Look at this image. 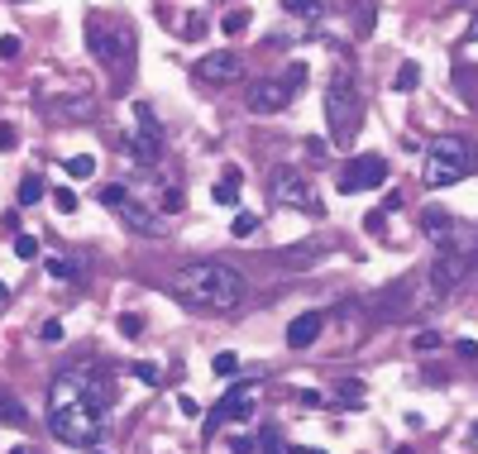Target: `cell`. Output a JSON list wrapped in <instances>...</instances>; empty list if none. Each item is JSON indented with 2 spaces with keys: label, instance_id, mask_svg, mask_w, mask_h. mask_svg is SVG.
Returning <instances> with one entry per match:
<instances>
[{
  "label": "cell",
  "instance_id": "31",
  "mask_svg": "<svg viewBox=\"0 0 478 454\" xmlns=\"http://www.w3.org/2000/svg\"><path fill=\"white\" fill-rule=\"evenodd\" d=\"M0 57H20V34H0Z\"/></svg>",
  "mask_w": 478,
  "mask_h": 454
},
{
  "label": "cell",
  "instance_id": "44",
  "mask_svg": "<svg viewBox=\"0 0 478 454\" xmlns=\"http://www.w3.org/2000/svg\"><path fill=\"white\" fill-rule=\"evenodd\" d=\"M397 454H416V450H407V445H402V450H397Z\"/></svg>",
  "mask_w": 478,
  "mask_h": 454
},
{
  "label": "cell",
  "instance_id": "27",
  "mask_svg": "<svg viewBox=\"0 0 478 454\" xmlns=\"http://www.w3.org/2000/svg\"><path fill=\"white\" fill-rule=\"evenodd\" d=\"M15 259H39V240H34V235H15Z\"/></svg>",
  "mask_w": 478,
  "mask_h": 454
},
{
  "label": "cell",
  "instance_id": "17",
  "mask_svg": "<svg viewBox=\"0 0 478 454\" xmlns=\"http://www.w3.org/2000/svg\"><path fill=\"white\" fill-rule=\"evenodd\" d=\"M239 182H244V172H239L235 163H230V167H225V172H220V182H215V201H220V206H239Z\"/></svg>",
  "mask_w": 478,
  "mask_h": 454
},
{
  "label": "cell",
  "instance_id": "41",
  "mask_svg": "<svg viewBox=\"0 0 478 454\" xmlns=\"http://www.w3.org/2000/svg\"><path fill=\"white\" fill-rule=\"evenodd\" d=\"M469 43H478V5H474V15H469V34H464Z\"/></svg>",
  "mask_w": 478,
  "mask_h": 454
},
{
  "label": "cell",
  "instance_id": "20",
  "mask_svg": "<svg viewBox=\"0 0 478 454\" xmlns=\"http://www.w3.org/2000/svg\"><path fill=\"white\" fill-rule=\"evenodd\" d=\"M0 421H10V426H29V411L10 397V392H0Z\"/></svg>",
  "mask_w": 478,
  "mask_h": 454
},
{
  "label": "cell",
  "instance_id": "23",
  "mask_svg": "<svg viewBox=\"0 0 478 454\" xmlns=\"http://www.w3.org/2000/svg\"><path fill=\"white\" fill-rule=\"evenodd\" d=\"M39 201H43V182L39 177H25L20 182V206H39Z\"/></svg>",
  "mask_w": 478,
  "mask_h": 454
},
{
  "label": "cell",
  "instance_id": "39",
  "mask_svg": "<svg viewBox=\"0 0 478 454\" xmlns=\"http://www.w3.org/2000/svg\"><path fill=\"white\" fill-rule=\"evenodd\" d=\"M15 230H20V220H15V211L5 215V220H0V235H5V240H10V235H15Z\"/></svg>",
  "mask_w": 478,
  "mask_h": 454
},
{
  "label": "cell",
  "instance_id": "32",
  "mask_svg": "<svg viewBox=\"0 0 478 454\" xmlns=\"http://www.w3.org/2000/svg\"><path fill=\"white\" fill-rule=\"evenodd\" d=\"M287 81L301 91V86H306V62H292V67H287Z\"/></svg>",
  "mask_w": 478,
  "mask_h": 454
},
{
  "label": "cell",
  "instance_id": "29",
  "mask_svg": "<svg viewBox=\"0 0 478 454\" xmlns=\"http://www.w3.org/2000/svg\"><path fill=\"white\" fill-rule=\"evenodd\" d=\"M134 378H139V383H149V387H153V383H158V364H134Z\"/></svg>",
  "mask_w": 478,
  "mask_h": 454
},
{
  "label": "cell",
  "instance_id": "21",
  "mask_svg": "<svg viewBox=\"0 0 478 454\" xmlns=\"http://www.w3.org/2000/svg\"><path fill=\"white\" fill-rule=\"evenodd\" d=\"M254 230H259V215H254V211H235V225H230V235H235V240H249Z\"/></svg>",
  "mask_w": 478,
  "mask_h": 454
},
{
  "label": "cell",
  "instance_id": "16",
  "mask_svg": "<svg viewBox=\"0 0 478 454\" xmlns=\"http://www.w3.org/2000/svg\"><path fill=\"white\" fill-rule=\"evenodd\" d=\"M421 230H425V240L435 244V249H445V244L454 240V230H459V220H454L445 206H430V211L421 215Z\"/></svg>",
  "mask_w": 478,
  "mask_h": 454
},
{
  "label": "cell",
  "instance_id": "34",
  "mask_svg": "<svg viewBox=\"0 0 478 454\" xmlns=\"http://www.w3.org/2000/svg\"><path fill=\"white\" fill-rule=\"evenodd\" d=\"M416 349H440V335H435V330H421V335H416Z\"/></svg>",
  "mask_w": 478,
  "mask_h": 454
},
{
  "label": "cell",
  "instance_id": "10",
  "mask_svg": "<svg viewBox=\"0 0 478 454\" xmlns=\"http://www.w3.org/2000/svg\"><path fill=\"white\" fill-rule=\"evenodd\" d=\"M296 96V86L287 77H254L244 86V106L254 110V115H278V110H287Z\"/></svg>",
  "mask_w": 478,
  "mask_h": 454
},
{
  "label": "cell",
  "instance_id": "33",
  "mask_svg": "<svg viewBox=\"0 0 478 454\" xmlns=\"http://www.w3.org/2000/svg\"><path fill=\"white\" fill-rule=\"evenodd\" d=\"M144 330V316H120V335H139Z\"/></svg>",
  "mask_w": 478,
  "mask_h": 454
},
{
  "label": "cell",
  "instance_id": "30",
  "mask_svg": "<svg viewBox=\"0 0 478 454\" xmlns=\"http://www.w3.org/2000/svg\"><path fill=\"white\" fill-rule=\"evenodd\" d=\"M48 273H53L57 282H72V263L67 259H48Z\"/></svg>",
  "mask_w": 478,
  "mask_h": 454
},
{
  "label": "cell",
  "instance_id": "1",
  "mask_svg": "<svg viewBox=\"0 0 478 454\" xmlns=\"http://www.w3.org/2000/svg\"><path fill=\"white\" fill-rule=\"evenodd\" d=\"M106 406H110V387L101 378H86L81 369H67L48 387V430H53L62 445L96 450Z\"/></svg>",
  "mask_w": 478,
  "mask_h": 454
},
{
  "label": "cell",
  "instance_id": "28",
  "mask_svg": "<svg viewBox=\"0 0 478 454\" xmlns=\"http://www.w3.org/2000/svg\"><path fill=\"white\" fill-rule=\"evenodd\" d=\"M211 369H215L220 378H230V373L239 369V359H235V354H215V364H211Z\"/></svg>",
  "mask_w": 478,
  "mask_h": 454
},
{
  "label": "cell",
  "instance_id": "11",
  "mask_svg": "<svg viewBox=\"0 0 478 454\" xmlns=\"http://www.w3.org/2000/svg\"><path fill=\"white\" fill-rule=\"evenodd\" d=\"M388 182V158L383 153H359V158L345 167V177H340V191H373V187H383Z\"/></svg>",
  "mask_w": 478,
  "mask_h": 454
},
{
  "label": "cell",
  "instance_id": "4",
  "mask_svg": "<svg viewBox=\"0 0 478 454\" xmlns=\"http://www.w3.org/2000/svg\"><path fill=\"white\" fill-rule=\"evenodd\" d=\"M469 273H478V225H459L445 249H435V263L425 268V277L435 282V292H454Z\"/></svg>",
  "mask_w": 478,
  "mask_h": 454
},
{
  "label": "cell",
  "instance_id": "47",
  "mask_svg": "<svg viewBox=\"0 0 478 454\" xmlns=\"http://www.w3.org/2000/svg\"><path fill=\"white\" fill-rule=\"evenodd\" d=\"M91 454H106V450H91Z\"/></svg>",
  "mask_w": 478,
  "mask_h": 454
},
{
  "label": "cell",
  "instance_id": "12",
  "mask_svg": "<svg viewBox=\"0 0 478 454\" xmlns=\"http://www.w3.org/2000/svg\"><path fill=\"white\" fill-rule=\"evenodd\" d=\"M191 77L206 81V86H225V81L239 77V53H230V48H220V53H206L196 67H191Z\"/></svg>",
  "mask_w": 478,
  "mask_h": 454
},
{
  "label": "cell",
  "instance_id": "6",
  "mask_svg": "<svg viewBox=\"0 0 478 454\" xmlns=\"http://www.w3.org/2000/svg\"><path fill=\"white\" fill-rule=\"evenodd\" d=\"M86 48H91L96 62H106V67H130L134 62V29L110 25L106 15H91L86 20Z\"/></svg>",
  "mask_w": 478,
  "mask_h": 454
},
{
  "label": "cell",
  "instance_id": "46",
  "mask_svg": "<svg viewBox=\"0 0 478 454\" xmlns=\"http://www.w3.org/2000/svg\"><path fill=\"white\" fill-rule=\"evenodd\" d=\"M0 296H5V282H0Z\"/></svg>",
  "mask_w": 478,
  "mask_h": 454
},
{
  "label": "cell",
  "instance_id": "38",
  "mask_svg": "<svg viewBox=\"0 0 478 454\" xmlns=\"http://www.w3.org/2000/svg\"><path fill=\"white\" fill-rule=\"evenodd\" d=\"M306 153H311V158H325V139H306Z\"/></svg>",
  "mask_w": 478,
  "mask_h": 454
},
{
  "label": "cell",
  "instance_id": "8",
  "mask_svg": "<svg viewBox=\"0 0 478 454\" xmlns=\"http://www.w3.org/2000/svg\"><path fill=\"white\" fill-rule=\"evenodd\" d=\"M268 196L278 201V206H292V211H306V215H320V201L316 191L306 187V177L287 167V163H278L273 172H268Z\"/></svg>",
  "mask_w": 478,
  "mask_h": 454
},
{
  "label": "cell",
  "instance_id": "5",
  "mask_svg": "<svg viewBox=\"0 0 478 454\" xmlns=\"http://www.w3.org/2000/svg\"><path fill=\"white\" fill-rule=\"evenodd\" d=\"M359 115H364V101H359L354 77H349V72H335V77L325 81V120H330V139H335V144H354Z\"/></svg>",
  "mask_w": 478,
  "mask_h": 454
},
{
  "label": "cell",
  "instance_id": "24",
  "mask_svg": "<svg viewBox=\"0 0 478 454\" xmlns=\"http://www.w3.org/2000/svg\"><path fill=\"white\" fill-rule=\"evenodd\" d=\"M292 15H301V20H320V0H282Z\"/></svg>",
  "mask_w": 478,
  "mask_h": 454
},
{
  "label": "cell",
  "instance_id": "26",
  "mask_svg": "<svg viewBox=\"0 0 478 454\" xmlns=\"http://www.w3.org/2000/svg\"><path fill=\"white\" fill-rule=\"evenodd\" d=\"M220 29H225V34H244V29H249V10H230V15L220 20Z\"/></svg>",
  "mask_w": 478,
  "mask_h": 454
},
{
  "label": "cell",
  "instance_id": "35",
  "mask_svg": "<svg viewBox=\"0 0 478 454\" xmlns=\"http://www.w3.org/2000/svg\"><path fill=\"white\" fill-rule=\"evenodd\" d=\"M163 211H182V191H172V187L163 191Z\"/></svg>",
  "mask_w": 478,
  "mask_h": 454
},
{
  "label": "cell",
  "instance_id": "37",
  "mask_svg": "<svg viewBox=\"0 0 478 454\" xmlns=\"http://www.w3.org/2000/svg\"><path fill=\"white\" fill-rule=\"evenodd\" d=\"M264 454H287V445H282L278 435H264Z\"/></svg>",
  "mask_w": 478,
  "mask_h": 454
},
{
  "label": "cell",
  "instance_id": "9",
  "mask_svg": "<svg viewBox=\"0 0 478 454\" xmlns=\"http://www.w3.org/2000/svg\"><path fill=\"white\" fill-rule=\"evenodd\" d=\"M125 149L134 153V163H158L163 158V130L153 120V110L144 101H134V130L125 134Z\"/></svg>",
  "mask_w": 478,
  "mask_h": 454
},
{
  "label": "cell",
  "instance_id": "19",
  "mask_svg": "<svg viewBox=\"0 0 478 454\" xmlns=\"http://www.w3.org/2000/svg\"><path fill=\"white\" fill-rule=\"evenodd\" d=\"M335 397H340V406H364V383L359 378H340Z\"/></svg>",
  "mask_w": 478,
  "mask_h": 454
},
{
  "label": "cell",
  "instance_id": "14",
  "mask_svg": "<svg viewBox=\"0 0 478 454\" xmlns=\"http://www.w3.org/2000/svg\"><path fill=\"white\" fill-rule=\"evenodd\" d=\"M48 115L57 120H96V96H86V91H72V96H53L48 101Z\"/></svg>",
  "mask_w": 478,
  "mask_h": 454
},
{
  "label": "cell",
  "instance_id": "15",
  "mask_svg": "<svg viewBox=\"0 0 478 454\" xmlns=\"http://www.w3.org/2000/svg\"><path fill=\"white\" fill-rule=\"evenodd\" d=\"M320 330H325V316H320V311H301V316H292V325H287V345L311 349L320 340Z\"/></svg>",
  "mask_w": 478,
  "mask_h": 454
},
{
  "label": "cell",
  "instance_id": "48",
  "mask_svg": "<svg viewBox=\"0 0 478 454\" xmlns=\"http://www.w3.org/2000/svg\"><path fill=\"white\" fill-rule=\"evenodd\" d=\"M20 5H29V0H20Z\"/></svg>",
  "mask_w": 478,
  "mask_h": 454
},
{
  "label": "cell",
  "instance_id": "45",
  "mask_svg": "<svg viewBox=\"0 0 478 454\" xmlns=\"http://www.w3.org/2000/svg\"><path fill=\"white\" fill-rule=\"evenodd\" d=\"M301 454H325V450H301Z\"/></svg>",
  "mask_w": 478,
  "mask_h": 454
},
{
  "label": "cell",
  "instance_id": "7",
  "mask_svg": "<svg viewBox=\"0 0 478 454\" xmlns=\"http://www.w3.org/2000/svg\"><path fill=\"white\" fill-rule=\"evenodd\" d=\"M96 196H101V206H106L115 220H125V225H130L134 235H144V240H158V235H163V220L149 211V206H144V201H139L130 187H120V182H106V187L96 191Z\"/></svg>",
  "mask_w": 478,
  "mask_h": 454
},
{
  "label": "cell",
  "instance_id": "22",
  "mask_svg": "<svg viewBox=\"0 0 478 454\" xmlns=\"http://www.w3.org/2000/svg\"><path fill=\"white\" fill-rule=\"evenodd\" d=\"M62 167H67V177H96V158L91 153H77V158H67Z\"/></svg>",
  "mask_w": 478,
  "mask_h": 454
},
{
  "label": "cell",
  "instance_id": "2",
  "mask_svg": "<svg viewBox=\"0 0 478 454\" xmlns=\"http://www.w3.org/2000/svg\"><path fill=\"white\" fill-rule=\"evenodd\" d=\"M172 296L191 306V311H230L244 301V273L230 263H220V259H201V263H186L172 282Z\"/></svg>",
  "mask_w": 478,
  "mask_h": 454
},
{
  "label": "cell",
  "instance_id": "43",
  "mask_svg": "<svg viewBox=\"0 0 478 454\" xmlns=\"http://www.w3.org/2000/svg\"><path fill=\"white\" fill-rule=\"evenodd\" d=\"M10 454H34V450H29V445H20V450H10Z\"/></svg>",
  "mask_w": 478,
  "mask_h": 454
},
{
  "label": "cell",
  "instance_id": "25",
  "mask_svg": "<svg viewBox=\"0 0 478 454\" xmlns=\"http://www.w3.org/2000/svg\"><path fill=\"white\" fill-rule=\"evenodd\" d=\"M53 206L62 215H72V211H77V191H72V187H53Z\"/></svg>",
  "mask_w": 478,
  "mask_h": 454
},
{
  "label": "cell",
  "instance_id": "18",
  "mask_svg": "<svg viewBox=\"0 0 478 454\" xmlns=\"http://www.w3.org/2000/svg\"><path fill=\"white\" fill-rule=\"evenodd\" d=\"M416 86H421V67H416V62H402L397 77H392V91L407 96V91H416Z\"/></svg>",
  "mask_w": 478,
  "mask_h": 454
},
{
  "label": "cell",
  "instance_id": "13",
  "mask_svg": "<svg viewBox=\"0 0 478 454\" xmlns=\"http://www.w3.org/2000/svg\"><path fill=\"white\" fill-rule=\"evenodd\" d=\"M249 421L254 416V383H235L225 397H220V406L211 411V426H225V421Z\"/></svg>",
  "mask_w": 478,
  "mask_h": 454
},
{
  "label": "cell",
  "instance_id": "40",
  "mask_svg": "<svg viewBox=\"0 0 478 454\" xmlns=\"http://www.w3.org/2000/svg\"><path fill=\"white\" fill-rule=\"evenodd\" d=\"M177 406H182V416H196L201 406H196V397H177Z\"/></svg>",
  "mask_w": 478,
  "mask_h": 454
},
{
  "label": "cell",
  "instance_id": "3",
  "mask_svg": "<svg viewBox=\"0 0 478 454\" xmlns=\"http://www.w3.org/2000/svg\"><path fill=\"white\" fill-rule=\"evenodd\" d=\"M474 167H478V144H474V139H464V134H435V139L425 144L421 177H425V187H430V191L464 182Z\"/></svg>",
  "mask_w": 478,
  "mask_h": 454
},
{
  "label": "cell",
  "instance_id": "36",
  "mask_svg": "<svg viewBox=\"0 0 478 454\" xmlns=\"http://www.w3.org/2000/svg\"><path fill=\"white\" fill-rule=\"evenodd\" d=\"M39 335H43V340H53V345H57V340H62V325H57V321H43V330H39Z\"/></svg>",
  "mask_w": 478,
  "mask_h": 454
},
{
  "label": "cell",
  "instance_id": "42",
  "mask_svg": "<svg viewBox=\"0 0 478 454\" xmlns=\"http://www.w3.org/2000/svg\"><path fill=\"white\" fill-rule=\"evenodd\" d=\"M0 149H15V130L10 125H0Z\"/></svg>",
  "mask_w": 478,
  "mask_h": 454
}]
</instances>
